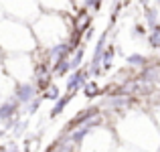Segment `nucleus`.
Returning <instances> with one entry per match:
<instances>
[{
  "label": "nucleus",
  "instance_id": "1",
  "mask_svg": "<svg viewBox=\"0 0 160 152\" xmlns=\"http://www.w3.org/2000/svg\"><path fill=\"white\" fill-rule=\"evenodd\" d=\"M120 146L132 150H160V128L148 108L136 104L112 122Z\"/></svg>",
  "mask_w": 160,
  "mask_h": 152
},
{
  "label": "nucleus",
  "instance_id": "2",
  "mask_svg": "<svg viewBox=\"0 0 160 152\" xmlns=\"http://www.w3.org/2000/svg\"><path fill=\"white\" fill-rule=\"evenodd\" d=\"M73 18H75V12L41 10V14L31 23L39 47L47 49L61 43V41H69L71 33L75 31Z\"/></svg>",
  "mask_w": 160,
  "mask_h": 152
},
{
  "label": "nucleus",
  "instance_id": "3",
  "mask_svg": "<svg viewBox=\"0 0 160 152\" xmlns=\"http://www.w3.org/2000/svg\"><path fill=\"white\" fill-rule=\"evenodd\" d=\"M39 43L35 39L32 27L24 20L2 16L0 18V49L4 55L10 53H32Z\"/></svg>",
  "mask_w": 160,
  "mask_h": 152
},
{
  "label": "nucleus",
  "instance_id": "4",
  "mask_svg": "<svg viewBox=\"0 0 160 152\" xmlns=\"http://www.w3.org/2000/svg\"><path fill=\"white\" fill-rule=\"evenodd\" d=\"M2 69L14 81H31L35 77L37 59L32 53H10V55H4Z\"/></svg>",
  "mask_w": 160,
  "mask_h": 152
},
{
  "label": "nucleus",
  "instance_id": "5",
  "mask_svg": "<svg viewBox=\"0 0 160 152\" xmlns=\"http://www.w3.org/2000/svg\"><path fill=\"white\" fill-rule=\"evenodd\" d=\"M116 148H120V138H118L116 130L109 122H102L85 136L79 150H116Z\"/></svg>",
  "mask_w": 160,
  "mask_h": 152
},
{
  "label": "nucleus",
  "instance_id": "6",
  "mask_svg": "<svg viewBox=\"0 0 160 152\" xmlns=\"http://www.w3.org/2000/svg\"><path fill=\"white\" fill-rule=\"evenodd\" d=\"M0 6L4 10V16L18 18L31 24L41 14V4L37 0H0Z\"/></svg>",
  "mask_w": 160,
  "mask_h": 152
},
{
  "label": "nucleus",
  "instance_id": "7",
  "mask_svg": "<svg viewBox=\"0 0 160 152\" xmlns=\"http://www.w3.org/2000/svg\"><path fill=\"white\" fill-rule=\"evenodd\" d=\"M89 77H91V75H89V71H87V67H77V69H73L69 73V77H67L65 91H69V94H77V91H81V87L89 81Z\"/></svg>",
  "mask_w": 160,
  "mask_h": 152
},
{
  "label": "nucleus",
  "instance_id": "8",
  "mask_svg": "<svg viewBox=\"0 0 160 152\" xmlns=\"http://www.w3.org/2000/svg\"><path fill=\"white\" fill-rule=\"evenodd\" d=\"M37 95H41V91H39V87H37V83L32 81H16V85H14V98L20 101L22 105H27L31 99H35Z\"/></svg>",
  "mask_w": 160,
  "mask_h": 152
},
{
  "label": "nucleus",
  "instance_id": "9",
  "mask_svg": "<svg viewBox=\"0 0 160 152\" xmlns=\"http://www.w3.org/2000/svg\"><path fill=\"white\" fill-rule=\"evenodd\" d=\"M102 114V105H87V108H83V109H79L77 114H75L73 118H71L69 122L65 124V128H63V132H67V130H71V128H75V126H79V124H85L87 120H91V118H95V116H99Z\"/></svg>",
  "mask_w": 160,
  "mask_h": 152
},
{
  "label": "nucleus",
  "instance_id": "10",
  "mask_svg": "<svg viewBox=\"0 0 160 152\" xmlns=\"http://www.w3.org/2000/svg\"><path fill=\"white\" fill-rule=\"evenodd\" d=\"M20 109H22V104H20L14 95L2 99L0 101V124H4L6 120H10V118H14V116H18Z\"/></svg>",
  "mask_w": 160,
  "mask_h": 152
},
{
  "label": "nucleus",
  "instance_id": "11",
  "mask_svg": "<svg viewBox=\"0 0 160 152\" xmlns=\"http://www.w3.org/2000/svg\"><path fill=\"white\" fill-rule=\"evenodd\" d=\"M43 10H61V12H77L73 0H37Z\"/></svg>",
  "mask_w": 160,
  "mask_h": 152
},
{
  "label": "nucleus",
  "instance_id": "12",
  "mask_svg": "<svg viewBox=\"0 0 160 152\" xmlns=\"http://www.w3.org/2000/svg\"><path fill=\"white\" fill-rule=\"evenodd\" d=\"M142 23L148 27V31L160 24V6H152V4L142 6Z\"/></svg>",
  "mask_w": 160,
  "mask_h": 152
},
{
  "label": "nucleus",
  "instance_id": "13",
  "mask_svg": "<svg viewBox=\"0 0 160 152\" xmlns=\"http://www.w3.org/2000/svg\"><path fill=\"white\" fill-rule=\"evenodd\" d=\"M150 61H152V59H148L146 55H142V53H130L128 57H126V67L138 75V71H142Z\"/></svg>",
  "mask_w": 160,
  "mask_h": 152
},
{
  "label": "nucleus",
  "instance_id": "14",
  "mask_svg": "<svg viewBox=\"0 0 160 152\" xmlns=\"http://www.w3.org/2000/svg\"><path fill=\"white\" fill-rule=\"evenodd\" d=\"M14 85H16V81L0 67V101L14 95Z\"/></svg>",
  "mask_w": 160,
  "mask_h": 152
},
{
  "label": "nucleus",
  "instance_id": "15",
  "mask_svg": "<svg viewBox=\"0 0 160 152\" xmlns=\"http://www.w3.org/2000/svg\"><path fill=\"white\" fill-rule=\"evenodd\" d=\"M75 98V94H69V91H65L63 95H59L57 99L53 101V108H51V112H49V116L51 118H57V116H61L63 112H65V108L69 105V101Z\"/></svg>",
  "mask_w": 160,
  "mask_h": 152
},
{
  "label": "nucleus",
  "instance_id": "16",
  "mask_svg": "<svg viewBox=\"0 0 160 152\" xmlns=\"http://www.w3.org/2000/svg\"><path fill=\"white\" fill-rule=\"evenodd\" d=\"M71 71H73V67H71V61H69V57H63V59H59L55 65H51V73H53V77H65V75H69Z\"/></svg>",
  "mask_w": 160,
  "mask_h": 152
},
{
  "label": "nucleus",
  "instance_id": "17",
  "mask_svg": "<svg viewBox=\"0 0 160 152\" xmlns=\"http://www.w3.org/2000/svg\"><path fill=\"white\" fill-rule=\"evenodd\" d=\"M116 47L113 45H108L106 49H103V53H102V71L103 73H108L109 69H112V65H113V61H116Z\"/></svg>",
  "mask_w": 160,
  "mask_h": 152
},
{
  "label": "nucleus",
  "instance_id": "18",
  "mask_svg": "<svg viewBox=\"0 0 160 152\" xmlns=\"http://www.w3.org/2000/svg\"><path fill=\"white\" fill-rule=\"evenodd\" d=\"M81 91H83V95H85L87 99H93V98H98V95H103V87L98 85L95 81H91V79L81 87Z\"/></svg>",
  "mask_w": 160,
  "mask_h": 152
},
{
  "label": "nucleus",
  "instance_id": "19",
  "mask_svg": "<svg viewBox=\"0 0 160 152\" xmlns=\"http://www.w3.org/2000/svg\"><path fill=\"white\" fill-rule=\"evenodd\" d=\"M59 95H61V89H59V87L55 85L53 81L49 83V85L45 87L43 91H41V98H43V99H47V101H55V99L59 98Z\"/></svg>",
  "mask_w": 160,
  "mask_h": 152
},
{
  "label": "nucleus",
  "instance_id": "20",
  "mask_svg": "<svg viewBox=\"0 0 160 152\" xmlns=\"http://www.w3.org/2000/svg\"><path fill=\"white\" fill-rule=\"evenodd\" d=\"M27 128H28V120H24V118L16 116V120H14V126H12V130H10V132L14 134V138H20V136H24Z\"/></svg>",
  "mask_w": 160,
  "mask_h": 152
},
{
  "label": "nucleus",
  "instance_id": "21",
  "mask_svg": "<svg viewBox=\"0 0 160 152\" xmlns=\"http://www.w3.org/2000/svg\"><path fill=\"white\" fill-rule=\"evenodd\" d=\"M83 55H85V47H83V45H79L77 49H73V53L69 55V61H71V67H73V69L81 67V63H83Z\"/></svg>",
  "mask_w": 160,
  "mask_h": 152
},
{
  "label": "nucleus",
  "instance_id": "22",
  "mask_svg": "<svg viewBox=\"0 0 160 152\" xmlns=\"http://www.w3.org/2000/svg\"><path fill=\"white\" fill-rule=\"evenodd\" d=\"M148 45L152 49H156V51H160V24H156L154 28H150L148 31Z\"/></svg>",
  "mask_w": 160,
  "mask_h": 152
},
{
  "label": "nucleus",
  "instance_id": "23",
  "mask_svg": "<svg viewBox=\"0 0 160 152\" xmlns=\"http://www.w3.org/2000/svg\"><path fill=\"white\" fill-rule=\"evenodd\" d=\"M41 104H43V98H41V95H37L35 99H31L27 105H22V108H24V112H27L28 116H35V114L41 109Z\"/></svg>",
  "mask_w": 160,
  "mask_h": 152
},
{
  "label": "nucleus",
  "instance_id": "24",
  "mask_svg": "<svg viewBox=\"0 0 160 152\" xmlns=\"http://www.w3.org/2000/svg\"><path fill=\"white\" fill-rule=\"evenodd\" d=\"M132 37L134 39H144L148 37V27L144 23H134L132 24Z\"/></svg>",
  "mask_w": 160,
  "mask_h": 152
},
{
  "label": "nucleus",
  "instance_id": "25",
  "mask_svg": "<svg viewBox=\"0 0 160 152\" xmlns=\"http://www.w3.org/2000/svg\"><path fill=\"white\" fill-rule=\"evenodd\" d=\"M150 112H152L154 120H156V124H158V128H160V101H158L156 105H152V108H150Z\"/></svg>",
  "mask_w": 160,
  "mask_h": 152
},
{
  "label": "nucleus",
  "instance_id": "26",
  "mask_svg": "<svg viewBox=\"0 0 160 152\" xmlns=\"http://www.w3.org/2000/svg\"><path fill=\"white\" fill-rule=\"evenodd\" d=\"M140 2V6H146V4H150V0H138Z\"/></svg>",
  "mask_w": 160,
  "mask_h": 152
},
{
  "label": "nucleus",
  "instance_id": "27",
  "mask_svg": "<svg viewBox=\"0 0 160 152\" xmlns=\"http://www.w3.org/2000/svg\"><path fill=\"white\" fill-rule=\"evenodd\" d=\"M81 2H83V0H73V4H75V8H79V6H81Z\"/></svg>",
  "mask_w": 160,
  "mask_h": 152
},
{
  "label": "nucleus",
  "instance_id": "28",
  "mask_svg": "<svg viewBox=\"0 0 160 152\" xmlns=\"http://www.w3.org/2000/svg\"><path fill=\"white\" fill-rule=\"evenodd\" d=\"M2 59H4V53H2V49H0V67H2Z\"/></svg>",
  "mask_w": 160,
  "mask_h": 152
},
{
  "label": "nucleus",
  "instance_id": "29",
  "mask_svg": "<svg viewBox=\"0 0 160 152\" xmlns=\"http://www.w3.org/2000/svg\"><path fill=\"white\" fill-rule=\"evenodd\" d=\"M122 2H124V6H128V4L132 2V0H122Z\"/></svg>",
  "mask_w": 160,
  "mask_h": 152
},
{
  "label": "nucleus",
  "instance_id": "30",
  "mask_svg": "<svg viewBox=\"0 0 160 152\" xmlns=\"http://www.w3.org/2000/svg\"><path fill=\"white\" fill-rule=\"evenodd\" d=\"M2 16H4V10H2V6H0V18H2Z\"/></svg>",
  "mask_w": 160,
  "mask_h": 152
},
{
  "label": "nucleus",
  "instance_id": "31",
  "mask_svg": "<svg viewBox=\"0 0 160 152\" xmlns=\"http://www.w3.org/2000/svg\"><path fill=\"white\" fill-rule=\"evenodd\" d=\"M158 87H160V83H158Z\"/></svg>",
  "mask_w": 160,
  "mask_h": 152
}]
</instances>
